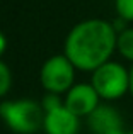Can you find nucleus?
<instances>
[{
  "label": "nucleus",
  "mask_w": 133,
  "mask_h": 134,
  "mask_svg": "<svg viewBox=\"0 0 133 134\" xmlns=\"http://www.w3.org/2000/svg\"><path fill=\"white\" fill-rule=\"evenodd\" d=\"M128 134H133V131H131V132H128Z\"/></svg>",
  "instance_id": "4468645a"
},
{
  "label": "nucleus",
  "mask_w": 133,
  "mask_h": 134,
  "mask_svg": "<svg viewBox=\"0 0 133 134\" xmlns=\"http://www.w3.org/2000/svg\"><path fill=\"white\" fill-rule=\"evenodd\" d=\"M62 105H63V100H62L60 95H57V93H48L46 92V95H44L43 100H41V107H43L44 112H50V110H53V109L62 107Z\"/></svg>",
  "instance_id": "9b49d317"
},
{
  "label": "nucleus",
  "mask_w": 133,
  "mask_h": 134,
  "mask_svg": "<svg viewBox=\"0 0 133 134\" xmlns=\"http://www.w3.org/2000/svg\"><path fill=\"white\" fill-rule=\"evenodd\" d=\"M87 121H89V127L96 134H109L116 129H123L121 115L116 112V109L109 105H99L87 117Z\"/></svg>",
  "instance_id": "0eeeda50"
},
{
  "label": "nucleus",
  "mask_w": 133,
  "mask_h": 134,
  "mask_svg": "<svg viewBox=\"0 0 133 134\" xmlns=\"http://www.w3.org/2000/svg\"><path fill=\"white\" fill-rule=\"evenodd\" d=\"M118 32L103 19H87L72 27L65 39L63 54L80 71H94L109 61L116 51Z\"/></svg>",
  "instance_id": "f257e3e1"
},
{
  "label": "nucleus",
  "mask_w": 133,
  "mask_h": 134,
  "mask_svg": "<svg viewBox=\"0 0 133 134\" xmlns=\"http://www.w3.org/2000/svg\"><path fill=\"white\" fill-rule=\"evenodd\" d=\"M0 117L17 134H33L43 127L44 110L41 104L29 98L5 100L0 104Z\"/></svg>",
  "instance_id": "f03ea898"
},
{
  "label": "nucleus",
  "mask_w": 133,
  "mask_h": 134,
  "mask_svg": "<svg viewBox=\"0 0 133 134\" xmlns=\"http://www.w3.org/2000/svg\"><path fill=\"white\" fill-rule=\"evenodd\" d=\"M43 129L46 134H77L80 129V117L65 107V104L58 109L44 112Z\"/></svg>",
  "instance_id": "423d86ee"
},
{
  "label": "nucleus",
  "mask_w": 133,
  "mask_h": 134,
  "mask_svg": "<svg viewBox=\"0 0 133 134\" xmlns=\"http://www.w3.org/2000/svg\"><path fill=\"white\" fill-rule=\"evenodd\" d=\"M99 100L101 97L97 95L96 88L90 83H75L65 93L63 104L77 117H89L101 105Z\"/></svg>",
  "instance_id": "39448f33"
},
{
  "label": "nucleus",
  "mask_w": 133,
  "mask_h": 134,
  "mask_svg": "<svg viewBox=\"0 0 133 134\" xmlns=\"http://www.w3.org/2000/svg\"><path fill=\"white\" fill-rule=\"evenodd\" d=\"M116 51L123 56L125 59L133 63V29L126 27L121 32H118L116 39Z\"/></svg>",
  "instance_id": "6e6552de"
},
{
  "label": "nucleus",
  "mask_w": 133,
  "mask_h": 134,
  "mask_svg": "<svg viewBox=\"0 0 133 134\" xmlns=\"http://www.w3.org/2000/svg\"><path fill=\"white\" fill-rule=\"evenodd\" d=\"M75 66L65 54H55L43 63L39 71L41 87L48 93H66L75 85Z\"/></svg>",
  "instance_id": "20e7f679"
},
{
  "label": "nucleus",
  "mask_w": 133,
  "mask_h": 134,
  "mask_svg": "<svg viewBox=\"0 0 133 134\" xmlns=\"http://www.w3.org/2000/svg\"><path fill=\"white\" fill-rule=\"evenodd\" d=\"M130 92L133 95V63H131V68H130Z\"/></svg>",
  "instance_id": "ddd939ff"
},
{
  "label": "nucleus",
  "mask_w": 133,
  "mask_h": 134,
  "mask_svg": "<svg viewBox=\"0 0 133 134\" xmlns=\"http://www.w3.org/2000/svg\"><path fill=\"white\" fill-rule=\"evenodd\" d=\"M5 49H7V37H5V34L0 31V58H2V54L5 53Z\"/></svg>",
  "instance_id": "f8f14e48"
},
{
  "label": "nucleus",
  "mask_w": 133,
  "mask_h": 134,
  "mask_svg": "<svg viewBox=\"0 0 133 134\" xmlns=\"http://www.w3.org/2000/svg\"><path fill=\"white\" fill-rule=\"evenodd\" d=\"M114 9L120 19L133 22V0H114Z\"/></svg>",
  "instance_id": "1a4fd4ad"
},
{
  "label": "nucleus",
  "mask_w": 133,
  "mask_h": 134,
  "mask_svg": "<svg viewBox=\"0 0 133 134\" xmlns=\"http://www.w3.org/2000/svg\"><path fill=\"white\" fill-rule=\"evenodd\" d=\"M10 85H12V73H10L9 66L0 59V98L9 93Z\"/></svg>",
  "instance_id": "9d476101"
},
{
  "label": "nucleus",
  "mask_w": 133,
  "mask_h": 134,
  "mask_svg": "<svg viewBox=\"0 0 133 134\" xmlns=\"http://www.w3.org/2000/svg\"><path fill=\"white\" fill-rule=\"evenodd\" d=\"M90 85L104 100H118L130 92V70L116 61H108L92 71Z\"/></svg>",
  "instance_id": "7ed1b4c3"
}]
</instances>
